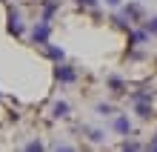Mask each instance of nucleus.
<instances>
[{
    "label": "nucleus",
    "mask_w": 157,
    "mask_h": 152,
    "mask_svg": "<svg viewBox=\"0 0 157 152\" xmlns=\"http://www.w3.org/2000/svg\"><path fill=\"white\" fill-rule=\"evenodd\" d=\"M32 37H34V43H40V46H46V43H49V20H40L37 26H34Z\"/></svg>",
    "instance_id": "nucleus-1"
},
{
    "label": "nucleus",
    "mask_w": 157,
    "mask_h": 152,
    "mask_svg": "<svg viewBox=\"0 0 157 152\" xmlns=\"http://www.w3.org/2000/svg\"><path fill=\"white\" fill-rule=\"evenodd\" d=\"M75 78H77V75H75V69H71V66H60V63H57V80L71 83Z\"/></svg>",
    "instance_id": "nucleus-2"
},
{
    "label": "nucleus",
    "mask_w": 157,
    "mask_h": 152,
    "mask_svg": "<svg viewBox=\"0 0 157 152\" xmlns=\"http://www.w3.org/2000/svg\"><path fill=\"white\" fill-rule=\"evenodd\" d=\"M114 129L120 132V135H128V132H132V123H128V118H114Z\"/></svg>",
    "instance_id": "nucleus-3"
},
{
    "label": "nucleus",
    "mask_w": 157,
    "mask_h": 152,
    "mask_svg": "<svg viewBox=\"0 0 157 152\" xmlns=\"http://www.w3.org/2000/svg\"><path fill=\"white\" fill-rule=\"evenodd\" d=\"M9 29H12L14 35H20V32H23V23H20V14H17V12L9 14Z\"/></svg>",
    "instance_id": "nucleus-4"
},
{
    "label": "nucleus",
    "mask_w": 157,
    "mask_h": 152,
    "mask_svg": "<svg viewBox=\"0 0 157 152\" xmlns=\"http://www.w3.org/2000/svg\"><path fill=\"white\" fill-rule=\"evenodd\" d=\"M54 118H69V103H54Z\"/></svg>",
    "instance_id": "nucleus-5"
},
{
    "label": "nucleus",
    "mask_w": 157,
    "mask_h": 152,
    "mask_svg": "<svg viewBox=\"0 0 157 152\" xmlns=\"http://www.w3.org/2000/svg\"><path fill=\"white\" fill-rule=\"evenodd\" d=\"M132 40H134V43H146V40H149V35H146V32H134Z\"/></svg>",
    "instance_id": "nucleus-6"
},
{
    "label": "nucleus",
    "mask_w": 157,
    "mask_h": 152,
    "mask_svg": "<svg viewBox=\"0 0 157 152\" xmlns=\"http://www.w3.org/2000/svg\"><path fill=\"white\" fill-rule=\"evenodd\" d=\"M146 29H149V35H154V37H157V17H151V20H149V26H146Z\"/></svg>",
    "instance_id": "nucleus-7"
},
{
    "label": "nucleus",
    "mask_w": 157,
    "mask_h": 152,
    "mask_svg": "<svg viewBox=\"0 0 157 152\" xmlns=\"http://www.w3.org/2000/svg\"><path fill=\"white\" fill-rule=\"evenodd\" d=\"M49 58H54V60H63V49H49Z\"/></svg>",
    "instance_id": "nucleus-8"
},
{
    "label": "nucleus",
    "mask_w": 157,
    "mask_h": 152,
    "mask_svg": "<svg viewBox=\"0 0 157 152\" xmlns=\"http://www.w3.org/2000/svg\"><path fill=\"white\" fill-rule=\"evenodd\" d=\"M80 6H97V0H80Z\"/></svg>",
    "instance_id": "nucleus-9"
},
{
    "label": "nucleus",
    "mask_w": 157,
    "mask_h": 152,
    "mask_svg": "<svg viewBox=\"0 0 157 152\" xmlns=\"http://www.w3.org/2000/svg\"><path fill=\"white\" fill-rule=\"evenodd\" d=\"M106 6H112V9H117V6H120V0H106Z\"/></svg>",
    "instance_id": "nucleus-10"
},
{
    "label": "nucleus",
    "mask_w": 157,
    "mask_h": 152,
    "mask_svg": "<svg viewBox=\"0 0 157 152\" xmlns=\"http://www.w3.org/2000/svg\"><path fill=\"white\" fill-rule=\"evenodd\" d=\"M151 149H157V141H154V144H151Z\"/></svg>",
    "instance_id": "nucleus-11"
}]
</instances>
